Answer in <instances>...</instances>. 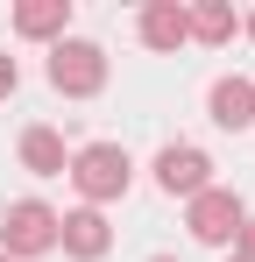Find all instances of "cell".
Returning a JSON list of instances; mask_svg holds the SVG:
<instances>
[{
  "instance_id": "6da1fadb",
  "label": "cell",
  "mask_w": 255,
  "mask_h": 262,
  "mask_svg": "<svg viewBox=\"0 0 255 262\" xmlns=\"http://www.w3.org/2000/svg\"><path fill=\"white\" fill-rule=\"evenodd\" d=\"M57 241V213L50 206H36V199H22V206H7V227H0V255H42Z\"/></svg>"
},
{
  "instance_id": "7a4b0ae2",
  "label": "cell",
  "mask_w": 255,
  "mask_h": 262,
  "mask_svg": "<svg viewBox=\"0 0 255 262\" xmlns=\"http://www.w3.org/2000/svg\"><path fill=\"white\" fill-rule=\"evenodd\" d=\"M78 191L85 199H114V191H128V149L121 142H92V149H78Z\"/></svg>"
},
{
  "instance_id": "3957f363",
  "label": "cell",
  "mask_w": 255,
  "mask_h": 262,
  "mask_svg": "<svg viewBox=\"0 0 255 262\" xmlns=\"http://www.w3.org/2000/svg\"><path fill=\"white\" fill-rule=\"evenodd\" d=\"M99 78H107V57L92 43H57L50 50V85L57 92H99Z\"/></svg>"
},
{
  "instance_id": "277c9868",
  "label": "cell",
  "mask_w": 255,
  "mask_h": 262,
  "mask_svg": "<svg viewBox=\"0 0 255 262\" xmlns=\"http://www.w3.org/2000/svg\"><path fill=\"white\" fill-rule=\"evenodd\" d=\"M192 234H199V241H234V234H241V199L206 184V191L192 199Z\"/></svg>"
},
{
  "instance_id": "5b68a950",
  "label": "cell",
  "mask_w": 255,
  "mask_h": 262,
  "mask_svg": "<svg viewBox=\"0 0 255 262\" xmlns=\"http://www.w3.org/2000/svg\"><path fill=\"white\" fill-rule=\"evenodd\" d=\"M206 156H199V149H163V156H156V184H163L170 199H177V191H184V199H199V191H206Z\"/></svg>"
},
{
  "instance_id": "8992f818",
  "label": "cell",
  "mask_w": 255,
  "mask_h": 262,
  "mask_svg": "<svg viewBox=\"0 0 255 262\" xmlns=\"http://www.w3.org/2000/svg\"><path fill=\"white\" fill-rule=\"evenodd\" d=\"M213 121H220V128H248L255 121V85L248 78H220V85H213Z\"/></svg>"
},
{
  "instance_id": "52a82bcc",
  "label": "cell",
  "mask_w": 255,
  "mask_h": 262,
  "mask_svg": "<svg viewBox=\"0 0 255 262\" xmlns=\"http://www.w3.org/2000/svg\"><path fill=\"white\" fill-rule=\"evenodd\" d=\"M64 227V248L71 255H107V220L99 213H71V220H57Z\"/></svg>"
},
{
  "instance_id": "ba28073f",
  "label": "cell",
  "mask_w": 255,
  "mask_h": 262,
  "mask_svg": "<svg viewBox=\"0 0 255 262\" xmlns=\"http://www.w3.org/2000/svg\"><path fill=\"white\" fill-rule=\"evenodd\" d=\"M22 163H29L36 177H57V170H64V142H57L50 128H29V135H22Z\"/></svg>"
},
{
  "instance_id": "9c48e42d",
  "label": "cell",
  "mask_w": 255,
  "mask_h": 262,
  "mask_svg": "<svg viewBox=\"0 0 255 262\" xmlns=\"http://www.w3.org/2000/svg\"><path fill=\"white\" fill-rule=\"evenodd\" d=\"M142 36H149L156 50H177L184 36H192V29H184V7H170V0H163V7H149V14H142Z\"/></svg>"
},
{
  "instance_id": "30bf717a",
  "label": "cell",
  "mask_w": 255,
  "mask_h": 262,
  "mask_svg": "<svg viewBox=\"0 0 255 262\" xmlns=\"http://www.w3.org/2000/svg\"><path fill=\"white\" fill-rule=\"evenodd\" d=\"M64 14H71L64 0H36V7H22V14H14V29H22V36H57V29H64Z\"/></svg>"
},
{
  "instance_id": "8fae6325",
  "label": "cell",
  "mask_w": 255,
  "mask_h": 262,
  "mask_svg": "<svg viewBox=\"0 0 255 262\" xmlns=\"http://www.w3.org/2000/svg\"><path fill=\"white\" fill-rule=\"evenodd\" d=\"M184 29H199L206 43H220V36H234V14L227 7H199V14H184Z\"/></svg>"
},
{
  "instance_id": "7c38bea8",
  "label": "cell",
  "mask_w": 255,
  "mask_h": 262,
  "mask_svg": "<svg viewBox=\"0 0 255 262\" xmlns=\"http://www.w3.org/2000/svg\"><path fill=\"white\" fill-rule=\"evenodd\" d=\"M0 92H14V57H0Z\"/></svg>"
},
{
  "instance_id": "4fadbf2b",
  "label": "cell",
  "mask_w": 255,
  "mask_h": 262,
  "mask_svg": "<svg viewBox=\"0 0 255 262\" xmlns=\"http://www.w3.org/2000/svg\"><path fill=\"white\" fill-rule=\"evenodd\" d=\"M241 241H248V255H241V262H255V220H241Z\"/></svg>"
},
{
  "instance_id": "5bb4252c",
  "label": "cell",
  "mask_w": 255,
  "mask_h": 262,
  "mask_svg": "<svg viewBox=\"0 0 255 262\" xmlns=\"http://www.w3.org/2000/svg\"><path fill=\"white\" fill-rule=\"evenodd\" d=\"M156 262H170V255H156Z\"/></svg>"
},
{
  "instance_id": "9a60e30c",
  "label": "cell",
  "mask_w": 255,
  "mask_h": 262,
  "mask_svg": "<svg viewBox=\"0 0 255 262\" xmlns=\"http://www.w3.org/2000/svg\"><path fill=\"white\" fill-rule=\"evenodd\" d=\"M0 262H7V255H0Z\"/></svg>"
}]
</instances>
